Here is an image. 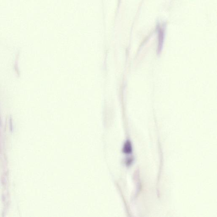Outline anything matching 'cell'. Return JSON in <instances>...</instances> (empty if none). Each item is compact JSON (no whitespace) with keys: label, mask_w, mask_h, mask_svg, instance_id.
Wrapping results in <instances>:
<instances>
[{"label":"cell","mask_w":217,"mask_h":217,"mask_svg":"<svg viewBox=\"0 0 217 217\" xmlns=\"http://www.w3.org/2000/svg\"><path fill=\"white\" fill-rule=\"evenodd\" d=\"M123 151L125 153L129 154L132 151V147L131 144L129 141H127L125 144Z\"/></svg>","instance_id":"obj_1"}]
</instances>
